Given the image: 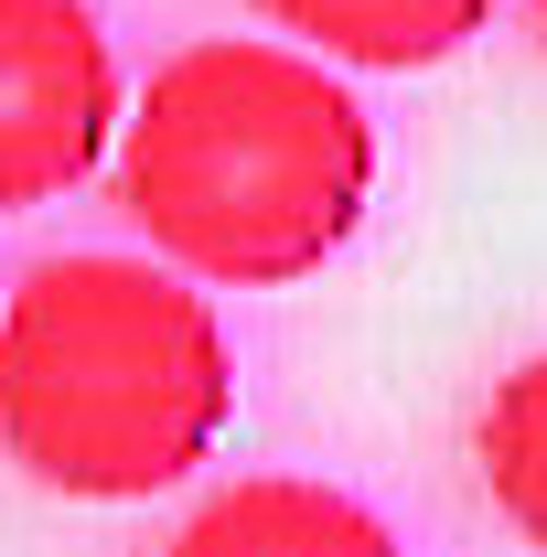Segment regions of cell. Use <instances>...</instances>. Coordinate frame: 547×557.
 I'll list each match as a JSON object with an SVG mask.
<instances>
[{"instance_id": "cell-1", "label": "cell", "mask_w": 547, "mask_h": 557, "mask_svg": "<svg viewBox=\"0 0 547 557\" xmlns=\"http://www.w3.org/2000/svg\"><path fill=\"white\" fill-rule=\"evenodd\" d=\"M376 119L323 54L205 33L161 54L119 129V214L150 258L215 289H290L365 225Z\"/></svg>"}, {"instance_id": "cell-2", "label": "cell", "mask_w": 547, "mask_h": 557, "mask_svg": "<svg viewBox=\"0 0 547 557\" xmlns=\"http://www.w3.org/2000/svg\"><path fill=\"white\" fill-rule=\"evenodd\" d=\"M236 418L215 300L161 258L65 247L0 289V461L75 504L194 483Z\"/></svg>"}, {"instance_id": "cell-3", "label": "cell", "mask_w": 547, "mask_h": 557, "mask_svg": "<svg viewBox=\"0 0 547 557\" xmlns=\"http://www.w3.org/2000/svg\"><path fill=\"white\" fill-rule=\"evenodd\" d=\"M130 129L119 44L86 0H0V214H44Z\"/></svg>"}, {"instance_id": "cell-4", "label": "cell", "mask_w": 547, "mask_h": 557, "mask_svg": "<svg viewBox=\"0 0 547 557\" xmlns=\"http://www.w3.org/2000/svg\"><path fill=\"white\" fill-rule=\"evenodd\" d=\"M161 557H409L398 525L376 504H354L343 483H312V472H236L215 483Z\"/></svg>"}, {"instance_id": "cell-5", "label": "cell", "mask_w": 547, "mask_h": 557, "mask_svg": "<svg viewBox=\"0 0 547 557\" xmlns=\"http://www.w3.org/2000/svg\"><path fill=\"white\" fill-rule=\"evenodd\" d=\"M258 22L290 33L323 65H365V75H418L451 65L494 22V0H258Z\"/></svg>"}, {"instance_id": "cell-6", "label": "cell", "mask_w": 547, "mask_h": 557, "mask_svg": "<svg viewBox=\"0 0 547 557\" xmlns=\"http://www.w3.org/2000/svg\"><path fill=\"white\" fill-rule=\"evenodd\" d=\"M473 461H483L494 515L547 557V354H526L515 375H494L483 429H473Z\"/></svg>"}, {"instance_id": "cell-7", "label": "cell", "mask_w": 547, "mask_h": 557, "mask_svg": "<svg viewBox=\"0 0 547 557\" xmlns=\"http://www.w3.org/2000/svg\"><path fill=\"white\" fill-rule=\"evenodd\" d=\"M537 33H547V0H537Z\"/></svg>"}]
</instances>
